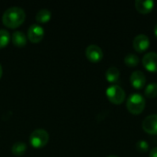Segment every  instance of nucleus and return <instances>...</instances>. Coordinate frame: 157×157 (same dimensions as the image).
Listing matches in <instances>:
<instances>
[{"label":"nucleus","instance_id":"nucleus-1","mask_svg":"<svg viewBox=\"0 0 157 157\" xmlns=\"http://www.w3.org/2000/svg\"><path fill=\"white\" fill-rule=\"evenodd\" d=\"M25 10L17 6H13L6 8L2 16L4 24L9 28H16L19 26L25 19Z\"/></svg>","mask_w":157,"mask_h":157},{"label":"nucleus","instance_id":"nucleus-2","mask_svg":"<svg viewBox=\"0 0 157 157\" xmlns=\"http://www.w3.org/2000/svg\"><path fill=\"white\" fill-rule=\"evenodd\" d=\"M126 107L130 113L133 115H139L145 108V98L141 94H132L127 99Z\"/></svg>","mask_w":157,"mask_h":157},{"label":"nucleus","instance_id":"nucleus-3","mask_svg":"<svg viewBox=\"0 0 157 157\" xmlns=\"http://www.w3.org/2000/svg\"><path fill=\"white\" fill-rule=\"evenodd\" d=\"M106 95L109 100L115 105L122 104L126 98L125 91L118 85H112L109 86L106 90Z\"/></svg>","mask_w":157,"mask_h":157},{"label":"nucleus","instance_id":"nucleus-4","mask_svg":"<svg viewBox=\"0 0 157 157\" xmlns=\"http://www.w3.org/2000/svg\"><path fill=\"white\" fill-rule=\"evenodd\" d=\"M49 140V133L44 129H36L29 135V142L32 146L39 148L44 146Z\"/></svg>","mask_w":157,"mask_h":157},{"label":"nucleus","instance_id":"nucleus-5","mask_svg":"<svg viewBox=\"0 0 157 157\" xmlns=\"http://www.w3.org/2000/svg\"><path fill=\"white\" fill-rule=\"evenodd\" d=\"M43 36H44V29L38 23L31 24L28 29V38L32 42L40 41L43 38Z\"/></svg>","mask_w":157,"mask_h":157},{"label":"nucleus","instance_id":"nucleus-6","mask_svg":"<svg viewBox=\"0 0 157 157\" xmlns=\"http://www.w3.org/2000/svg\"><path fill=\"white\" fill-rule=\"evenodd\" d=\"M86 55L87 59L93 63H97L102 60L103 58V52L102 49L96 45V44H90L86 49Z\"/></svg>","mask_w":157,"mask_h":157},{"label":"nucleus","instance_id":"nucleus-7","mask_svg":"<svg viewBox=\"0 0 157 157\" xmlns=\"http://www.w3.org/2000/svg\"><path fill=\"white\" fill-rule=\"evenodd\" d=\"M144 131L152 135H157V115L153 114L147 116L143 121Z\"/></svg>","mask_w":157,"mask_h":157},{"label":"nucleus","instance_id":"nucleus-8","mask_svg":"<svg viewBox=\"0 0 157 157\" xmlns=\"http://www.w3.org/2000/svg\"><path fill=\"white\" fill-rule=\"evenodd\" d=\"M150 46V40L145 34H139L133 40V48L138 52H145Z\"/></svg>","mask_w":157,"mask_h":157},{"label":"nucleus","instance_id":"nucleus-9","mask_svg":"<svg viewBox=\"0 0 157 157\" xmlns=\"http://www.w3.org/2000/svg\"><path fill=\"white\" fill-rule=\"evenodd\" d=\"M143 64L147 71L152 73H157V53H146L143 58Z\"/></svg>","mask_w":157,"mask_h":157},{"label":"nucleus","instance_id":"nucleus-10","mask_svg":"<svg viewBox=\"0 0 157 157\" xmlns=\"http://www.w3.org/2000/svg\"><path fill=\"white\" fill-rule=\"evenodd\" d=\"M130 81L132 86L135 89H142L144 88L145 83H146V77L142 71H134L130 77Z\"/></svg>","mask_w":157,"mask_h":157},{"label":"nucleus","instance_id":"nucleus-11","mask_svg":"<svg viewBox=\"0 0 157 157\" xmlns=\"http://www.w3.org/2000/svg\"><path fill=\"white\" fill-rule=\"evenodd\" d=\"M136 10L141 14H148L150 13L155 6V2L152 0H136L135 3Z\"/></svg>","mask_w":157,"mask_h":157},{"label":"nucleus","instance_id":"nucleus-12","mask_svg":"<svg viewBox=\"0 0 157 157\" xmlns=\"http://www.w3.org/2000/svg\"><path fill=\"white\" fill-rule=\"evenodd\" d=\"M12 41L17 46H24L27 43V36L20 30H15L12 33Z\"/></svg>","mask_w":157,"mask_h":157},{"label":"nucleus","instance_id":"nucleus-13","mask_svg":"<svg viewBox=\"0 0 157 157\" xmlns=\"http://www.w3.org/2000/svg\"><path fill=\"white\" fill-rule=\"evenodd\" d=\"M106 79L109 83H116L120 79V71L117 67L111 66L106 72Z\"/></svg>","mask_w":157,"mask_h":157},{"label":"nucleus","instance_id":"nucleus-14","mask_svg":"<svg viewBox=\"0 0 157 157\" xmlns=\"http://www.w3.org/2000/svg\"><path fill=\"white\" fill-rule=\"evenodd\" d=\"M52 17V12L48 8H40L36 14V19L39 22H47Z\"/></svg>","mask_w":157,"mask_h":157},{"label":"nucleus","instance_id":"nucleus-15","mask_svg":"<svg viewBox=\"0 0 157 157\" xmlns=\"http://www.w3.org/2000/svg\"><path fill=\"white\" fill-rule=\"evenodd\" d=\"M27 149V145L23 142H17L12 146V153L16 155H22Z\"/></svg>","mask_w":157,"mask_h":157},{"label":"nucleus","instance_id":"nucleus-16","mask_svg":"<svg viewBox=\"0 0 157 157\" xmlns=\"http://www.w3.org/2000/svg\"><path fill=\"white\" fill-rule=\"evenodd\" d=\"M124 63L128 67H135L139 63V57L136 54L130 53L124 58Z\"/></svg>","mask_w":157,"mask_h":157},{"label":"nucleus","instance_id":"nucleus-17","mask_svg":"<svg viewBox=\"0 0 157 157\" xmlns=\"http://www.w3.org/2000/svg\"><path fill=\"white\" fill-rule=\"evenodd\" d=\"M144 95L149 98H155L157 97V84L156 83H152L149 84L145 90H144Z\"/></svg>","mask_w":157,"mask_h":157},{"label":"nucleus","instance_id":"nucleus-18","mask_svg":"<svg viewBox=\"0 0 157 157\" xmlns=\"http://www.w3.org/2000/svg\"><path fill=\"white\" fill-rule=\"evenodd\" d=\"M10 39L9 32L5 29H0V48L6 46Z\"/></svg>","mask_w":157,"mask_h":157},{"label":"nucleus","instance_id":"nucleus-19","mask_svg":"<svg viewBox=\"0 0 157 157\" xmlns=\"http://www.w3.org/2000/svg\"><path fill=\"white\" fill-rule=\"evenodd\" d=\"M136 149L138 152L144 154V153H146L148 150H149V144L147 142L144 141V140H141V141H138L136 143V145H135Z\"/></svg>","mask_w":157,"mask_h":157},{"label":"nucleus","instance_id":"nucleus-20","mask_svg":"<svg viewBox=\"0 0 157 157\" xmlns=\"http://www.w3.org/2000/svg\"><path fill=\"white\" fill-rule=\"evenodd\" d=\"M149 157H157V147H155L151 150Z\"/></svg>","mask_w":157,"mask_h":157},{"label":"nucleus","instance_id":"nucleus-21","mask_svg":"<svg viewBox=\"0 0 157 157\" xmlns=\"http://www.w3.org/2000/svg\"><path fill=\"white\" fill-rule=\"evenodd\" d=\"M155 37L157 38V23L156 25H155Z\"/></svg>","mask_w":157,"mask_h":157},{"label":"nucleus","instance_id":"nucleus-22","mask_svg":"<svg viewBox=\"0 0 157 157\" xmlns=\"http://www.w3.org/2000/svg\"><path fill=\"white\" fill-rule=\"evenodd\" d=\"M2 65H1V63H0V77H1V75H2Z\"/></svg>","mask_w":157,"mask_h":157},{"label":"nucleus","instance_id":"nucleus-23","mask_svg":"<svg viewBox=\"0 0 157 157\" xmlns=\"http://www.w3.org/2000/svg\"><path fill=\"white\" fill-rule=\"evenodd\" d=\"M108 157H118V156H116V155H109V156H108Z\"/></svg>","mask_w":157,"mask_h":157}]
</instances>
